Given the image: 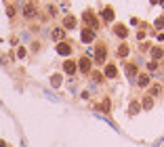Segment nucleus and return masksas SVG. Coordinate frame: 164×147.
<instances>
[{
	"label": "nucleus",
	"mask_w": 164,
	"mask_h": 147,
	"mask_svg": "<svg viewBox=\"0 0 164 147\" xmlns=\"http://www.w3.org/2000/svg\"><path fill=\"white\" fill-rule=\"evenodd\" d=\"M93 78H95V82H103L105 80V76H103L101 71H93Z\"/></svg>",
	"instance_id": "obj_17"
},
{
	"label": "nucleus",
	"mask_w": 164,
	"mask_h": 147,
	"mask_svg": "<svg viewBox=\"0 0 164 147\" xmlns=\"http://www.w3.org/2000/svg\"><path fill=\"white\" fill-rule=\"evenodd\" d=\"M57 53L63 55V57H65V55L69 57V55H72V44H69V42H59V44H57Z\"/></svg>",
	"instance_id": "obj_2"
},
{
	"label": "nucleus",
	"mask_w": 164,
	"mask_h": 147,
	"mask_svg": "<svg viewBox=\"0 0 164 147\" xmlns=\"http://www.w3.org/2000/svg\"><path fill=\"white\" fill-rule=\"evenodd\" d=\"M152 105H154V101H152V97H145V101H143V107H145V109H149Z\"/></svg>",
	"instance_id": "obj_20"
},
{
	"label": "nucleus",
	"mask_w": 164,
	"mask_h": 147,
	"mask_svg": "<svg viewBox=\"0 0 164 147\" xmlns=\"http://www.w3.org/2000/svg\"><path fill=\"white\" fill-rule=\"evenodd\" d=\"M63 38H65V32H63V28H57V30H53V40H57V42H63Z\"/></svg>",
	"instance_id": "obj_8"
},
{
	"label": "nucleus",
	"mask_w": 164,
	"mask_h": 147,
	"mask_svg": "<svg viewBox=\"0 0 164 147\" xmlns=\"http://www.w3.org/2000/svg\"><path fill=\"white\" fill-rule=\"evenodd\" d=\"M156 28H164V17H160V19L156 21Z\"/></svg>",
	"instance_id": "obj_22"
},
{
	"label": "nucleus",
	"mask_w": 164,
	"mask_h": 147,
	"mask_svg": "<svg viewBox=\"0 0 164 147\" xmlns=\"http://www.w3.org/2000/svg\"><path fill=\"white\" fill-rule=\"evenodd\" d=\"M76 69H78V65H76L74 61H65V63H63V71L67 74V76H69V74H74Z\"/></svg>",
	"instance_id": "obj_6"
},
{
	"label": "nucleus",
	"mask_w": 164,
	"mask_h": 147,
	"mask_svg": "<svg viewBox=\"0 0 164 147\" xmlns=\"http://www.w3.org/2000/svg\"><path fill=\"white\" fill-rule=\"evenodd\" d=\"M103 76H105V78H116V76H118V67H116L114 63H107V65H105V74H103Z\"/></svg>",
	"instance_id": "obj_4"
},
{
	"label": "nucleus",
	"mask_w": 164,
	"mask_h": 147,
	"mask_svg": "<svg viewBox=\"0 0 164 147\" xmlns=\"http://www.w3.org/2000/svg\"><path fill=\"white\" fill-rule=\"evenodd\" d=\"M51 80H53V82H51L53 86H59V84H61V76H59V74H55V76H53Z\"/></svg>",
	"instance_id": "obj_19"
},
{
	"label": "nucleus",
	"mask_w": 164,
	"mask_h": 147,
	"mask_svg": "<svg viewBox=\"0 0 164 147\" xmlns=\"http://www.w3.org/2000/svg\"><path fill=\"white\" fill-rule=\"evenodd\" d=\"M137 111H139V103H130V107H128V114H130V116H135Z\"/></svg>",
	"instance_id": "obj_18"
},
{
	"label": "nucleus",
	"mask_w": 164,
	"mask_h": 147,
	"mask_svg": "<svg viewBox=\"0 0 164 147\" xmlns=\"http://www.w3.org/2000/svg\"><path fill=\"white\" fill-rule=\"evenodd\" d=\"M63 25H65L67 30H74V28H76V19H74L72 15H67V17L63 19Z\"/></svg>",
	"instance_id": "obj_9"
},
{
	"label": "nucleus",
	"mask_w": 164,
	"mask_h": 147,
	"mask_svg": "<svg viewBox=\"0 0 164 147\" xmlns=\"http://www.w3.org/2000/svg\"><path fill=\"white\" fill-rule=\"evenodd\" d=\"M162 55H164V51H162V48H158V46H156L154 51H152V57H154V61H156V59H162Z\"/></svg>",
	"instance_id": "obj_15"
},
{
	"label": "nucleus",
	"mask_w": 164,
	"mask_h": 147,
	"mask_svg": "<svg viewBox=\"0 0 164 147\" xmlns=\"http://www.w3.org/2000/svg\"><path fill=\"white\" fill-rule=\"evenodd\" d=\"M101 107H103V109H105V111H107V109H109V101H107V99H105V101H103V103H101Z\"/></svg>",
	"instance_id": "obj_23"
},
{
	"label": "nucleus",
	"mask_w": 164,
	"mask_h": 147,
	"mask_svg": "<svg viewBox=\"0 0 164 147\" xmlns=\"http://www.w3.org/2000/svg\"><path fill=\"white\" fill-rule=\"evenodd\" d=\"M118 55H120V57H126V55H128V46H126V44H120V46H118Z\"/></svg>",
	"instance_id": "obj_16"
},
{
	"label": "nucleus",
	"mask_w": 164,
	"mask_h": 147,
	"mask_svg": "<svg viewBox=\"0 0 164 147\" xmlns=\"http://www.w3.org/2000/svg\"><path fill=\"white\" fill-rule=\"evenodd\" d=\"M101 15H103V19H105V21H114V9H112V7H105Z\"/></svg>",
	"instance_id": "obj_11"
},
{
	"label": "nucleus",
	"mask_w": 164,
	"mask_h": 147,
	"mask_svg": "<svg viewBox=\"0 0 164 147\" xmlns=\"http://www.w3.org/2000/svg\"><path fill=\"white\" fill-rule=\"evenodd\" d=\"M76 65H78V69H80L82 74H90V61H88V59H84V57H82Z\"/></svg>",
	"instance_id": "obj_5"
},
{
	"label": "nucleus",
	"mask_w": 164,
	"mask_h": 147,
	"mask_svg": "<svg viewBox=\"0 0 164 147\" xmlns=\"http://www.w3.org/2000/svg\"><path fill=\"white\" fill-rule=\"evenodd\" d=\"M114 34H116V36H120V38H126V36H128V32H126L124 25H114Z\"/></svg>",
	"instance_id": "obj_10"
},
{
	"label": "nucleus",
	"mask_w": 164,
	"mask_h": 147,
	"mask_svg": "<svg viewBox=\"0 0 164 147\" xmlns=\"http://www.w3.org/2000/svg\"><path fill=\"white\" fill-rule=\"evenodd\" d=\"M105 55H107V53H105V48L99 46V48H97V57H95V61H97V63H103V61H105Z\"/></svg>",
	"instance_id": "obj_12"
},
{
	"label": "nucleus",
	"mask_w": 164,
	"mask_h": 147,
	"mask_svg": "<svg viewBox=\"0 0 164 147\" xmlns=\"http://www.w3.org/2000/svg\"><path fill=\"white\" fill-rule=\"evenodd\" d=\"M82 19H84V23H88L93 30H97V28H99V19L93 15V13H84V15H82Z\"/></svg>",
	"instance_id": "obj_1"
},
{
	"label": "nucleus",
	"mask_w": 164,
	"mask_h": 147,
	"mask_svg": "<svg viewBox=\"0 0 164 147\" xmlns=\"http://www.w3.org/2000/svg\"><path fill=\"white\" fill-rule=\"evenodd\" d=\"M23 17H28V19L36 17V4H32V2L23 4Z\"/></svg>",
	"instance_id": "obj_3"
},
{
	"label": "nucleus",
	"mask_w": 164,
	"mask_h": 147,
	"mask_svg": "<svg viewBox=\"0 0 164 147\" xmlns=\"http://www.w3.org/2000/svg\"><path fill=\"white\" fill-rule=\"evenodd\" d=\"M126 74H128V78L137 76V65H133V63H126Z\"/></svg>",
	"instance_id": "obj_14"
},
{
	"label": "nucleus",
	"mask_w": 164,
	"mask_h": 147,
	"mask_svg": "<svg viewBox=\"0 0 164 147\" xmlns=\"http://www.w3.org/2000/svg\"><path fill=\"white\" fill-rule=\"evenodd\" d=\"M156 67H158V63H156V61H149V63H147V69H149V71H154Z\"/></svg>",
	"instance_id": "obj_21"
},
{
	"label": "nucleus",
	"mask_w": 164,
	"mask_h": 147,
	"mask_svg": "<svg viewBox=\"0 0 164 147\" xmlns=\"http://www.w3.org/2000/svg\"><path fill=\"white\" fill-rule=\"evenodd\" d=\"M139 86H141V88H145L147 84H149V76H147V74H141V76H139V82H137Z\"/></svg>",
	"instance_id": "obj_13"
},
{
	"label": "nucleus",
	"mask_w": 164,
	"mask_h": 147,
	"mask_svg": "<svg viewBox=\"0 0 164 147\" xmlns=\"http://www.w3.org/2000/svg\"><path fill=\"white\" fill-rule=\"evenodd\" d=\"M80 38H82V42H86V44H88V42H93V40H95V32H90V30H84Z\"/></svg>",
	"instance_id": "obj_7"
}]
</instances>
